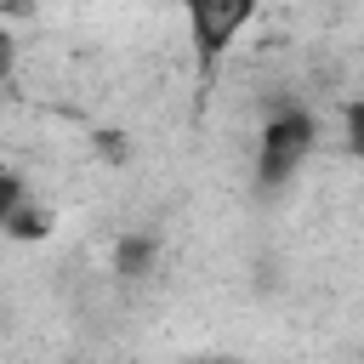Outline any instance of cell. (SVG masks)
Returning <instances> with one entry per match:
<instances>
[{
  "label": "cell",
  "mask_w": 364,
  "mask_h": 364,
  "mask_svg": "<svg viewBox=\"0 0 364 364\" xmlns=\"http://www.w3.org/2000/svg\"><path fill=\"white\" fill-rule=\"evenodd\" d=\"M318 114L301 102V97H284V102H273L267 108V119L256 125V148H250V182L262 188V193H279V188H290L301 171H307V159L318 154Z\"/></svg>",
  "instance_id": "6da1fadb"
},
{
  "label": "cell",
  "mask_w": 364,
  "mask_h": 364,
  "mask_svg": "<svg viewBox=\"0 0 364 364\" xmlns=\"http://www.w3.org/2000/svg\"><path fill=\"white\" fill-rule=\"evenodd\" d=\"M17 68H23V40L0 23V85H11V80H17Z\"/></svg>",
  "instance_id": "5b68a950"
},
{
  "label": "cell",
  "mask_w": 364,
  "mask_h": 364,
  "mask_svg": "<svg viewBox=\"0 0 364 364\" xmlns=\"http://www.w3.org/2000/svg\"><path fill=\"white\" fill-rule=\"evenodd\" d=\"M51 205L28 188L17 205H11V216H6V228H0V239H17V245H40V239H51Z\"/></svg>",
  "instance_id": "3957f363"
},
{
  "label": "cell",
  "mask_w": 364,
  "mask_h": 364,
  "mask_svg": "<svg viewBox=\"0 0 364 364\" xmlns=\"http://www.w3.org/2000/svg\"><path fill=\"white\" fill-rule=\"evenodd\" d=\"M28 193V176L17 171V165H0V228H6V216H11V205Z\"/></svg>",
  "instance_id": "277c9868"
},
{
  "label": "cell",
  "mask_w": 364,
  "mask_h": 364,
  "mask_svg": "<svg viewBox=\"0 0 364 364\" xmlns=\"http://www.w3.org/2000/svg\"><path fill=\"white\" fill-rule=\"evenodd\" d=\"M256 17H262V0H182V28L199 74H216L239 51V40L256 28Z\"/></svg>",
  "instance_id": "7a4b0ae2"
}]
</instances>
